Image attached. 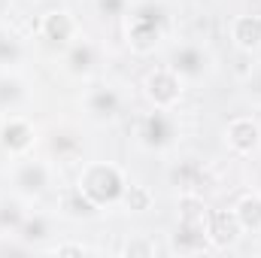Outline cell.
<instances>
[{"label":"cell","mask_w":261,"mask_h":258,"mask_svg":"<svg viewBox=\"0 0 261 258\" xmlns=\"http://www.w3.org/2000/svg\"><path fill=\"white\" fill-rule=\"evenodd\" d=\"M130 104L128 88L116 79H91L82 88L79 110L91 125H116L125 119Z\"/></svg>","instance_id":"5"},{"label":"cell","mask_w":261,"mask_h":258,"mask_svg":"<svg viewBox=\"0 0 261 258\" xmlns=\"http://www.w3.org/2000/svg\"><path fill=\"white\" fill-rule=\"evenodd\" d=\"M231 46L240 55H258L261 52V12H240L228 24Z\"/></svg>","instance_id":"17"},{"label":"cell","mask_w":261,"mask_h":258,"mask_svg":"<svg viewBox=\"0 0 261 258\" xmlns=\"http://www.w3.org/2000/svg\"><path fill=\"white\" fill-rule=\"evenodd\" d=\"M28 213H31V203L24 197H18L15 192L0 194V237H15Z\"/></svg>","instance_id":"22"},{"label":"cell","mask_w":261,"mask_h":258,"mask_svg":"<svg viewBox=\"0 0 261 258\" xmlns=\"http://www.w3.org/2000/svg\"><path fill=\"white\" fill-rule=\"evenodd\" d=\"M31 58V49L18 31L9 24H0V70H24Z\"/></svg>","instance_id":"19"},{"label":"cell","mask_w":261,"mask_h":258,"mask_svg":"<svg viewBox=\"0 0 261 258\" xmlns=\"http://www.w3.org/2000/svg\"><path fill=\"white\" fill-rule=\"evenodd\" d=\"M231 207H234V216H237L243 234L246 237H258L261 234V189L243 192Z\"/></svg>","instance_id":"21"},{"label":"cell","mask_w":261,"mask_h":258,"mask_svg":"<svg viewBox=\"0 0 261 258\" xmlns=\"http://www.w3.org/2000/svg\"><path fill=\"white\" fill-rule=\"evenodd\" d=\"M255 183H258V189H261V164H258V170H255Z\"/></svg>","instance_id":"28"},{"label":"cell","mask_w":261,"mask_h":258,"mask_svg":"<svg viewBox=\"0 0 261 258\" xmlns=\"http://www.w3.org/2000/svg\"><path fill=\"white\" fill-rule=\"evenodd\" d=\"M55 179H58V164L49 155L31 152V155L12 158V164H9V192L24 197L28 203H37L46 194L55 192L58 189Z\"/></svg>","instance_id":"4"},{"label":"cell","mask_w":261,"mask_h":258,"mask_svg":"<svg viewBox=\"0 0 261 258\" xmlns=\"http://www.w3.org/2000/svg\"><path fill=\"white\" fill-rule=\"evenodd\" d=\"M40 252L43 255H94L100 249L97 246H88L82 240H55V243H46Z\"/></svg>","instance_id":"24"},{"label":"cell","mask_w":261,"mask_h":258,"mask_svg":"<svg viewBox=\"0 0 261 258\" xmlns=\"http://www.w3.org/2000/svg\"><path fill=\"white\" fill-rule=\"evenodd\" d=\"M100 64H103V46L85 34H79L67 49H61V70H64V76L76 79V82L97 79Z\"/></svg>","instance_id":"9"},{"label":"cell","mask_w":261,"mask_h":258,"mask_svg":"<svg viewBox=\"0 0 261 258\" xmlns=\"http://www.w3.org/2000/svg\"><path fill=\"white\" fill-rule=\"evenodd\" d=\"M243 228L234 216V207H219V210H210V219H206V240H210V252H228L234 249L240 240H243Z\"/></svg>","instance_id":"13"},{"label":"cell","mask_w":261,"mask_h":258,"mask_svg":"<svg viewBox=\"0 0 261 258\" xmlns=\"http://www.w3.org/2000/svg\"><path fill=\"white\" fill-rule=\"evenodd\" d=\"M67 3H82V0H67Z\"/></svg>","instance_id":"30"},{"label":"cell","mask_w":261,"mask_h":258,"mask_svg":"<svg viewBox=\"0 0 261 258\" xmlns=\"http://www.w3.org/2000/svg\"><path fill=\"white\" fill-rule=\"evenodd\" d=\"M34 104V88L24 70H0V116L28 113Z\"/></svg>","instance_id":"15"},{"label":"cell","mask_w":261,"mask_h":258,"mask_svg":"<svg viewBox=\"0 0 261 258\" xmlns=\"http://www.w3.org/2000/svg\"><path fill=\"white\" fill-rule=\"evenodd\" d=\"M46 149H49V158L67 167V164H82L85 158V137L82 131L73 128V125H55V128L46 134Z\"/></svg>","instance_id":"12"},{"label":"cell","mask_w":261,"mask_h":258,"mask_svg":"<svg viewBox=\"0 0 261 258\" xmlns=\"http://www.w3.org/2000/svg\"><path fill=\"white\" fill-rule=\"evenodd\" d=\"M37 146H40V128L28 113L0 116V152L9 161L37 152Z\"/></svg>","instance_id":"10"},{"label":"cell","mask_w":261,"mask_h":258,"mask_svg":"<svg viewBox=\"0 0 261 258\" xmlns=\"http://www.w3.org/2000/svg\"><path fill=\"white\" fill-rule=\"evenodd\" d=\"M140 88H143L146 104L155 107V110H179L182 100H186V91H189L186 79L167 64L152 67V70L143 76Z\"/></svg>","instance_id":"8"},{"label":"cell","mask_w":261,"mask_h":258,"mask_svg":"<svg viewBox=\"0 0 261 258\" xmlns=\"http://www.w3.org/2000/svg\"><path fill=\"white\" fill-rule=\"evenodd\" d=\"M130 3H134V0H94V9H97V15L107 18V21H122V18L128 15Z\"/></svg>","instance_id":"25"},{"label":"cell","mask_w":261,"mask_h":258,"mask_svg":"<svg viewBox=\"0 0 261 258\" xmlns=\"http://www.w3.org/2000/svg\"><path fill=\"white\" fill-rule=\"evenodd\" d=\"M167 67H173L186 85H203L216 73V55L197 40H176L167 49Z\"/></svg>","instance_id":"7"},{"label":"cell","mask_w":261,"mask_h":258,"mask_svg":"<svg viewBox=\"0 0 261 258\" xmlns=\"http://www.w3.org/2000/svg\"><path fill=\"white\" fill-rule=\"evenodd\" d=\"M179 140H182V122L176 110L149 107V113H140L134 122V143L149 155H167L179 146Z\"/></svg>","instance_id":"6"},{"label":"cell","mask_w":261,"mask_h":258,"mask_svg":"<svg viewBox=\"0 0 261 258\" xmlns=\"http://www.w3.org/2000/svg\"><path fill=\"white\" fill-rule=\"evenodd\" d=\"M130 176L128 170L116 161H82L79 170H76V186L88 194L100 210H113V207H122V197L128 189Z\"/></svg>","instance_id":"3"},{"label":"cell","mask_w":261,"mask_h":258,"mask_svg":"<svg viewBox=\"0 0 261 258\" xmlns=\"http://www.w3.org/2000/svg\"><path fill=\"white\" fill-rule=\"evenodd\" d=\"M122 255H130V258H152L155 252H158V246H155V240H149V237H130L128 243L119 249Z\"/></svg>","instance_id":"26"},{"label":"cell","mask_w":261,"mask_h":258,"mask_svg":"<svg viewBox=\"0 0 261 258\" xmlns=\"http://www.w3.org/2000/svg\"><path fill=\"white\" fill-rule=\"evenodd\" d=\"M155 207V192L146 183H128L125 197H122V210H128L130 216H143Z\"/></svg>","instance_id":"23"},{"label":"cell","mask_w":261,"mask_h":258,"mask_svg":"<svg viewBox=\"0 0 261 258\" xmlns=\"http://www.w3.org/2000/svg\"><path fill=\"white\" fill-rule=\"evenodd\" d=\"M103 210L82 192L76 183L73 186H58V194H55V216H61L67 222H91L97 219Z\"/></svg>","instance_id":"16"},{"label":"cell","mask_w":261,"mask_h":258,"mask_svg":"<svg viewBox=\"0 0 261 258\" xmlns=\"http://www.w3.org/2000/svg\"><path fill=\"white\" fill-rule=\"evenodd\" d=\"M37 34H40V40L46 43V46H52V49H67L79 34H82V21L76 18V12L70 9V6H52V9H46L43 15H40V21H37Z\"/></svg>","instance_id":"11"},{"label":"cell","mask_w":261,"mask_h":258,"mask_svg":"<svg viewBox=\"0 0 261 258\" xmlns=\"http://www.w3.org/2000/svg\"><path fill=\"white\" fill-rule=\"evenodd\" d=\"M206 219H210V207H206L203 194L179 192V197H176V228H173L170 243H167L164 252H170V255H200V252H210Z\"/></svg>","instance_id":"2"},{"label":"cell","mask_w":261,"mask_h":258,"mask_svg":"<svg viewBox=\"0 0 261 258\" xmlns=\"http://www.w3.org/2000/svg\"><path fill=\"white\" fill-rule=\"evenodd\" d=\"M170 183L176 186V192L200 194L203 186H206V164L200 158H179L170 167Z\"/></svg>","instance_id":"20"},{"label":"cell","mask_w":261,"mask_h":258,"mask_svg":"<svg viewBox=\"0 0 261 258\" xmlns=\"http://www.w3.org/2000/svg\"><path fill=\"white\" fill-rule=\"evenodd\" d=\"M15 237L31 249V252H40L52 237H55V216L52 213H43V210H31L21 222V228L15 231Z\"/></svg>","instance_id":"18"},{"label":"cell","mask_w":261,"mask_h":258,"mask_svg":"<svg viewBox=\"0 0 261 258\" xmlns=\"http://www.w3.org/2000/svg\"><path fill=\"white\" fill-rule=\"evenodd\" d=\"M225 146L234 158H252L261 152V125L252 116H234L225 125Z\"/></svg>","instance_id":"14"},{"label":"cell","mask_w":261,"mask_h":258,"mask_svg":"<svg viewBox=\"0 0 261 258\" xmlns=\"http://www.w3.org/2000/svg\"><path fill=\"white\" fill-rule=\"evenodd\" d=\"M122 37L134 55L146 58L167 46L173 37V12L164 0H134L122 18Z\"/></svg>","instance_id":"1"},{"label":"cell","mask_w":261,"mask_h":258,"mask_svg":"<svg viewBox=\"0 0 261 258\" xmlns=\"http://www.w3.org/2000/svg\"><path fill=\"white\" fill-rule=\"evenodd\" d=\"M258 255H261V234H258Z\"/></svg>","instance_id":"29"},{"label":"cell","mask_w":261,"mask_h":258,"mask_svg":"<svg viewBox=\"0 0 261 258\" xmlns=\"http://www.w3.org/2000/svg\"><path fill=\"white\" fill-rule=\"evenodd\" d=\"M243 94H246L249 100L261 104V61L246 70V76H243Z\"/></svg>","instance_id":"27"}]
</instances>
